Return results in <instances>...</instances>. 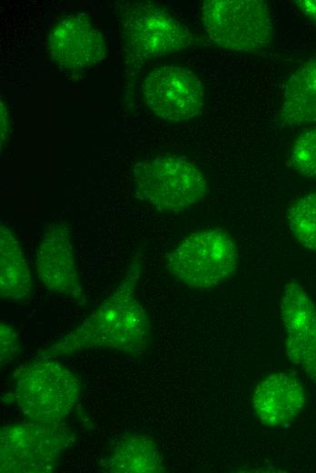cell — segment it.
Instances as JSON below:
<instances>
[{"label": "cell", "instance_id": "obj_20", "mask_svg": "<svg viewBox=\"0 0 316 473\" xmlns=\"http://www.w3.org/2000/svg\"><path fill=\"white\" fill-rule=\"evenodd\" d=\"M294 3L302 15L316 25V0H297Z\"/></svg>", "mask_w": 316, "mask_h": 473}, {"label": "cell", "instance_id": "obj_14", "mask_svg": "<svg viewBox=\"0 0 316 473\" xmlns=\"http://www.w3.org/2000/svg\"><path fill=\"white\" fill-rule=\"evenodd\" d=\"M279 120L285 126L316 124V58L303 64L288 79Z\"/></svg>", "mask_w": 316, "mask_h": 473}, {"label": "cell", "instance_id": "obj_3", "mask_svg": "<svg viewBox=\"0 0 316 473\" xmlns=\"http://www.w3.org/2000/svg\"><path fill=\"white\" fill-rule=\"evenodd\" d=\"M133 180L136 196L163 213L185 211L207 193L202 172L182 156H161L139 162Z\"/></svg>", "mask_w": 316, "mask_h": 473}, {"label": "cell", "instance_id": "obj_19", "mask_svg": "<svg viewBox=\"0 0 316 473\" xmlns=\"http://www.w3.org/2000/svg\"><path fill=\"white\" fill-rule=\"evenodd\" d=\"M306 374L316 384V324L303 351L300 364Z\"/></svg>", "mask_w": 316, "mask_h": 473}, {"label": "cell", "instance_id": "obj_2", "mask_svg": "<svg viewBox=\"0 0 316 473\" xmlns=\"http://www.w3.org/2000/svg\"><path fill=\"white\" fill-rule=\"evenodd\" d=\"M13 400L26 420L60 422L82 395L80 380L54 358H37L14 373Z\"/></svg>", "mask_w": 316, "mask_h": 473}, {"label": "cell", "instance_id": "obj_7", "mask_svg": "<svg viewBox=\"0 0 316 473\" xmlns=\"http://www.w3.org/2000/svg\"><path fill=\"white\" fill-rule=\"evenodd\" d=\"M121 31L127 54L137 61L184 50L193 42L184 24L151 3L124 6L121 12Z\"/></svg>", "mask_w": 316, "mask_h": 473}, {"label": "cell", "instance_id": "obj_1", "mask_svg": "<svg viewBox=\"0 0 316 473\" xmlns=\"http://www.w3.org/2000/svg\"><path fill=\"white\" fill-rule=\"evenodd\" d=\"M141 267L133 260L120 284L74 329L41 349L36 358L71 356L90 349L139 355L149 345L150 322L135 296Z\"/></svg>", "mask_w": 316, "mask_h": 473}, {"label": "cell", "instance_id": "obj_9", "mask_svg": "<svg viewBox=\"0 0 316 473\" xmlns=\"http://www.w3.org/2000/svg\"><path fill=\"white\" fill-rule=\"evenodd\" d=\"M35 274L47 291L85 305L72 234L65 223L55 222L44 231L36 249Z\"/></svg>", "mask_w": 316, "mask_h": 473}, {"label": "cell", "instance_id": "obj_8", "mask_svg": "<svg viewBox=\"0 0 316 473\" xmlns=\"http://www.w3.org/2000/svg\"><path fill=\"white\" fill-rule=\"evenodd\" d=\"M143 99L159 118L181 122L202 110V81L193 71L177 65H162L150 71L143 82Z\"/></svg>", "mask_w": 316, "mask_h": 473}, {"label": "cell", "instance_id": "obj_11", "mask_svg": "<svg viewBox=\"0 0 316 473\" xmlns=\"http://www.w3.org/2000/svg\"><path fill=\"white\" fill-rule=\"evenodd\" d=\"M306 402L304 388L292 375L275 373L256 387L252 406L259 420L271 428L291 423Z\"/></svg>", "mask_w": 316, "mask_h": 473}, {"label": "cell", "instance_id": "obj_6", "mask_svg": "<svg viewBox=\"0 0 316 473\" xmlns=\"http://www.w3.org/2000/svg\"><path fill=\"white\" fill-rule=\"evenodd\" d=\"M201 20L209 38L228 50L258 51L273 40L270 8L262 0H208Z\"/></svg>", "mask_w": 316, "mask_h": 473}, {"label": "cell", "instance_id": "obj_4", "mask_svg": "<svg viewBox=\"0 0 316 473\" xmlns=\"http://www.w3.org/2000/svg\"><path fill=\"white\" fill-rule=\"evenodd\" d=\"M75 440L74 431L64 421L5 425L0 429V472H52Z\"/></svg>", "mask_w": 316, "mask_h": 473}, {"label": "cell", "instance_id": "obj_16", "mask_svg": "<svg viewBox=\"0 0 316 473\" xmlns=\"http://www.w3.org/2000/svg\"><path fill=\"white\" fill-rule=\"evenodd\" d=\"M291 232L306 249L316 252V192L294 202L287 213Z\"/></svg>", "mask_w": 316, "mask_h": 473}, {"label": "cell", "instance_id": "obj_12", "mask_svg": "<svg viewBox=\"0 0 316 473\" xmlns=\"http://www.w3.org/2000/svg\"><path fill=\"white\" fill-rule=\"evenodd\" d=\"M281 316L286 333L288 357L299 366L316 324V307L307 292L296 282H290L284 287Z\"/></svg>", "mask_w": 316, "mask_h": 473}, {"label": "cell", "instance_id": "obj_18", "mask_svg": "<svg viewBox=\"0 0 316 473\" xmlns=\"http://www.w3.org/2000/svg\"><path fill=\"white\" fill-rule=\"evenodd\" d=\"M20 341L16 331L5 321L0 323V364L3 367L14 361L20 353Z\"/></svg>", "mask_w": 316, "mask_h": 473}, {"label": "cell", "instance_id": "obj_17", "mask_svg": "<svg viewBox=\"0 0 316 473\" xmlns=\"http://www.w3.org/2000/svg\"><path fill=\"white\" fill-rule=\"evenodd\" d=\"M288 165L302 176L316 178V127L303 131L296 138Z\"/></svg>", "mask_w": 316, "mask_h": 473}, {"label": "cell", "instance_id": "obj_5", "mask_svg": "<svg viewBox=\"0 0 316 473\" xmlns=\"http://www.w3.org/2000/svg\"><path fill=\"white\" fill-rule=\"evenodd\" d=\"M238 251L232 237L216 228L189 234L166 256L169 272L185 286L212 288L233 275Z\"/></svg>", "mask_w": 316, "mask_h": 473}, {"label": "cell", "instance_id": "obj_15", "mask_svg": "<svg viewBox=\"0 0 316 473\" xmlns=\"http://www.w3.org/2000/svg\"><path fill=\"white\" fill-rule=\"evenodd\" d=\"M32 277L21 245L14 232L0 223V297L11 302L26 301Z\"/></svg>", "mask_w": 316, "mask_h": 473}, {"label": "cell", "instance_id": "obj_10", "mask_svg": "<svg viewBox=\"0 0 316 473\" xmlns=\"http://www.w3.org/2000/svg\"><path fill=\"white\" fill-rule=\"evenodd\" d=\"M48 51L54 61L70 69H83L104 59L106 45L103 35L84 15H69L52 29Z\"/></svg>", "mask_w": 316, "mask_h": 473}, {"label": "cell", "instance_id": "obj_13", "mask_svg": "<svg viewBox=\"0 0 316 473\" xmlns=\"http://www.w3.org/2000/svg\"><path fill=\"white\" fill-rule=\"evenodd\" d=\"M107 473H160L165 471L156 443L149 437L130 434L121 437L108 457L100 461Z\"/></svg>", "mask_w": 316, "mask_h": 473}]
</instances>
